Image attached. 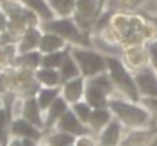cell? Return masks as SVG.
Listing matches in <instances>:
<instances>
[{
    "mask_svg": "<svg viewBox=\"0 0 157 146\" xmlns=\"http://www.w3.org/2000/svg\"><path fill=\"white\" fill-rule=\"evenodd\" d=\"M92 37L110 50L131 44H150L157 41V18L137 11L116 12Z\"/></svg>",
    "mask_w": 157,
    "mask_h": 146,
    "instance_id": "cell-1",
    "label": "cell"
},
{
    "mask_svg": "<svg viewBox=\"0 0 157 146\" xmlns=\"http://www.w3.org/2000/svg\"><path fill=\"white\" fill-rule=\"evenodd\" d=\"M108 108L111 110L113 117L117 119L125 129L147 128V126H153L156 122L140 102H134L116 95L110 97Z\"/></svg>",
    "mask_w": 157,
    "mask_h": 146,
    "instance_id": "cell-2",
    "label": "cell"
},
{
    "mask_svg": "<svg viewBox=\"0 0 157 146\" xmlns=\"http://www.w3.org/2000/svg\"><path fill=\"white\" fill-rule=\"evenodd\" d=\"M105 61H107V73L113 82L116 96L139 102L140 93L136 85L134 73L124 64L122 58L116 55H105Z\"/></svg>",
    "mask_w": 157,
    "mask_h": 146,
    "instance_id": "cell-3",
    "label": "cell"
},
{
    "mask_svg": "<svg viewBox=\"0 0 157 146\" xmlns=\"http://www.w3.org/2000/svg\"><path fill=\"white\" fill-rule=\"evenodd\" d=\"M40 28L44 32H53L64 38L70 46H84V47H93L92 46V35L86 34L73 17H55L49 21H41Z\"/></svg>",
    "mask_w": 157,
    "mask_h": 146,
    "instance_id": "cell-4",
    "label": "cell"
},
{
    "mask_svg": "<svg viewBox=\"0 0 157 146\" xmlns=\"http://www.w3.org/2000/svg\"><path fill=\"white\" fill-rule=\"evenodd\" d=\"M6 79V95H14L17 97L35 96L40 90V84L35 79L34 70L11 66L3 70Z\"/></svg>",
    "mask_w": 157,
    "mask_h": 146,
    "instance_id": "cell-5",
    "label": "cell"
},
{
    "mask_svg": "<svg viewBox=\"0 0 157 146\" xmlns=\"http://www.w3.org/2000/svg\"><path fill=\"white\" fill-rule=\"evenodd\" d=\"M0 6L8 17V31L17 38H20V35L28 28L40 24V18L26 6H23L18 0H3Z\"/></svg>",
    "mask_w": 157,
    "mask_h": 146,
    "instance_id": "cell-6",
    "label": "cell"
},
{
    "mask_svg": "<svg viewBox=\"0 0 157 146\" xmlns=\"http://www.w3.org/2000/svg\"><path fill=\"white\" fill-rule=\"evenodd\" d=\"M70 53L75 58L81 76L92 78L99 73L107 72V61L105 55L95 47H84V46H70Z\"/></svg>",
    "mask_w": 157,
    "mask_h": 146,
    "instance_id": "cell-7",
    "label": "cell"
},
{
    "mask_svg": "<svg viewBox=\"0 0 157 146\" xmlns=\"http://www.w3.org/2000/svg\"><path fill=\"white\" fill-rule=\"evenodd\" d=\"M114 95H116V92H114L113 82H111V79H110V76H108L107 72L86 79L84 100L92 108L108 107L110 97L114 96Z\"/></svg>",
    "mask_w": 157,
    "mask_h": 146,
    "instance_id": "cell-8",
    "label": "cell"
},
{
    "mask_svg": "<svg viewBox=\"0 0 157 146\" xmlns=\"http://www.w3.org/2000/svg\"><path fill=\"white\" fill-rule=\"evenodd\" d=\"M101 15V0H76L73 18L78 26L89 35H92L95 23Z\"/></svg>",
    "mask_w": 157,
    "mask_h": 146,
    "instance_id": "cell-9",
    "label": "cell"
},
{
    "mask_svg": "<svg viewBox=\"0 0 157 146\" xmlns=\"http://www.w3.org/2000/svg\"><path fill=\"white\" fill-rule=\"evenodd\" d=\"M121 58L124 64L133 72H139L151 66V55L148 44H131L121 49Z\"/></svg>",
    "mask_w": 157,
    "mask_h": 146,
    "instance_id": "cell-10",
    "label": "cell"
},
{
    "mask_svg": "<svg viewBox=\"0 0 157 146\" xmlns=\"http://www.w3.org/2000/svg\"><path fill=\"white\" fill-rule=\"evenodd\" d=\"M156 139L157 128L154 125L147 128H133L125 131L119 146H151Z\"/></svg>",
    "mask_w": 157,
    "mask_h": 146,
    "instance_id": "cell-11",
    "label": "cell"
},
{
    "mask_svg": "<svg viewBox=\"0 0 157 146\" xmlns=\"http://www.w3.org/2000/svg\"><path fill=\"white\" fill-rule=\"evenodd\" d=\"M9 134L12 137H18V139H32L37 142H41L44 139V131L40 129L38 126H35L34 123H31L29 120H26L25 117H14L11 119V128H9Z\"/></svg>",
    "mask_w": 157,
    "mask_h": 146,
    "instance_id": "cell-12",
    "label": "cell"
},
{
    "mask_svg": "<svg viewBox=\"0 0 157 146\" xmlns=\"http://www.w3.org/2000/svg\"><path fill=\"white\" fill-rule=\"evenodd\" d=\"M136 85L140 97H157V72L156 69L145 67L134 73Z\"/></svg>",
    "mask_w": 157,
    "mask_h": 146,
    "instance_id": "cell-13",
    "label": "cell"
},
{
    "mask_svg": "<svg viewBox=\"0 0 157 146\" xmlns=\"http://www.w3.org/2000/svg\"><path fill=\"white\" fill-rule=\"evenodd\" d=\"M55 129L69 133V134H72V136H75V137H79V136H84V134H92L90 128H89L84 122H81V120L75 116V113H73L70 108H69V110L63 114V117L56 122Z\"/></svg>",
    "mask_w": 157,
    "mask_h": 146,
    "instance_id": "cell-14",
    "label": "cell"
},
{
    "mask_svg": "<svg viewBox=\"0 0 157 146\" xmlns=\"http://www.w3.org/2000/svg\"><path fill=\"white\" fill-rule=\"evenodd\" d=\"M125 128L124 125L113 117V120L105 126L104 129L96 134V140H98V145L99 146H119L121 142H122V137L125 134Z\"/></svg>",
    "mask_w": 157,
    "mask_h": 146,
    "instance_id": "cell-15",
    "label": "cell"
},
{
    "mask_svg": "<svg viewBox=\"0 0 157 146\" xmlns=\"http://www.w3.org/2000/svg\"><path fill=\"white\" fill-rule=\"evenodd\" d=\"M84 93H86V78L84 76H78V78H73L61 84V96L69 102V105L82 100Z\"/></svg>",
    "mask_w": 157,
    "mask_h": 146,
    "instance_id": "cell-16",
    "label": "cell"
},
{
    "mask_svg": "<svg viewBox=\"0 0 157 146\" xmlns=\"http://www.w3.org/2000/svg\"><path fill=\"white\" fill-rule=\"evenodd\" d=\"M21 117H25L26 120H29L31 123H34L35 126H38L40 129L44 131V113H43V110L40 108V105H38L35 96L23 97Z\"/></svg>",
    "mask_w": 157,
    "mask_h": 146,
    "instance_id": "cell-17",
    "label": "cell"
},
{
    "mask_svg": "<svg viewBox=\"0 0 157 146\" xmlns=\"http://www.w3.org/2000/svg\"><path fill=\"white\" fill-rule=\"evenodd\" d=\"M41 35H43V29L40 28V24L28 28L20 35V38L17 41V53H26V52L38 50Z\"/></svg>",
    "mask_w": 157,
    "mask_h": 146,
    "instance_id": "cell-18",
    "label": "cell"
},
{
    "mask_svg": "<svg viewBox=\"0 0 157 146\" xmlns=\"http://www.w3.org/2000/svg\"><path fill=\"white\" fill-rule=\"evenodd\" d=\"M70 108L69 102L64 99L63 96H59L52 105L44 111V134L55 129V125L56 122L63 117V114Z\"/></svg>",
    "mask_w": 157,
    "mask_h": 146,
    "instance_id": "cell-19",
    "label": "cell"
},
{
    "mask_svg": "<svg viewBox=\"0 0 157 146\" xmlns=\"http://www.w3.org/2000/svg\"><path fill=\"white\" fill-rule=\"evenodd\" d=\"M113 120V113L108 107H99V108H93L92 110V114L89 117V122H87V126L90 128L92 134L96 136L99 134L105 126Z\"/></svg>",
    "mask_w": 157,
    "mask_h": 146,
    "instance_id": "cell-20",
    "label": "cell"
},
{
    "mask_svg": "<svg viewBox=\"0 0 157 146\" xmlns=\"http://www.w3.org/2000/svg\"><path fill=\"white\" fill-rule=\"evenodd\" d=\"M23 6H26L29 11H32L38 18H40V23L41 21H49L55 18V14H53L52 8L49 5L48 0H18Z\"/></svg>",
    "mask_w": 157,
    "mask_h": 146,
    "instance_id": "cell-21",
    "label": "cell"
},
{
    "mask_svg": "<svg viewBox=\"0 0 157 146\" xmlns=\"http://www.w3.org/2000/svg\"><path fill=\"white\" fill-rule=\"evenodd\" d=\"M67 46H70V44H69L64 38H61L59 35H56V34H53V32H44V31H43L38 50H40L41 53H51V52L63 50V49H66Z\"/></svg>",
    "mask_w": 157,
    "mask_h": 146,
    "instance_id": "cell-22",
    "label": "cell"
},
{
    "mask_svg": "<svg viewBox=\"0 0 157 146\" xmlns=\"http://www.w3.org/2000/svg\"><path fill=\"white\" fill-rule=\"evenodd\" d=\"M34 73L40 87H59L61 85V76L56 69L38 67Z\"/></svg>",
    "mask_w": 157,
    "mask_h": 146,
    "instance_id": "cell-23",
    "label": "cell"
},
{
    "mask_svg": "<svg viewBox=\"0 0 157 146\" xmlns=\"http://www.w3.org/2000/svg\"><path fill=\"white\" fill-rule=\"evenodd\" d=\"M58 72H59V76H61V84L66 82V81H70V79H73V78L81 76L79 67H78L75 58H73L72 53H70V47H69V52L66 53V56H64V59H63V62H61Z\"/></svg>",
    "mask_w": 157,
    "mask_h": 146,
    "instance_id": "cell-24",
    "label": "cell"
},
{
    "mask_svg": "<svg viewBox=\"0 0 157 146\" xmlns=\"http://www.w3.org/2000/svg\"><path fill=\"white\" fill-rule=\"evenodd\" d=\"M41 56L43 53L40 50H34V52H26V53H17L14 64L17 67H23V69H29V70H37L41 66Z\"/></svg>",
    "mask_w": 157,
    "mask_h": 146,
    "instance_id": "cell-25",
    "label": "cell"
},
{
    "mask_svg": "<svg viewBox=\"0 0 157 146\" xmlns=\"http://www.w3.org/2000/svg\"><path fill=\"white\" fill-rule=\"evenodd\" d=\"M61 96V85L59 87H40V90L37 92V102L40 105V108L43 110V113L52 105L53 102Z\"/></svg>",
    "mask_w": 157,
    "mask_h": 146,
    "instance_id": "cell-26",
    "label": "cell"
},
{
    "mask_svg": "<svg viewBox=\"0 0 157 146\" xmlns=\"http://www.w3.org/2000/svg\"><path fill=\"white\" fill-rule=\"evenodd\" d=\"M75 140H76L75 136L59 131V129H52V131L46 133L44 139H43V142H46L49 146H72L75 145Z\"/></svg>",
    "mask_w": 157,
    "mask_h": 146,
    "instance_id": "cell-27",
    "label": "cell"
},
{
    "mask_svg": "<svg viewBox=\"0 0 157 146\" xmlns=\"http://www.w3.org/2000/svg\"><path fill=\"white\" fill-rule=\"evenodd\" d=\"M17 56L15 43H0V70H5L14 64Z\"/></svg>",
    "mask_w": 157,
    "mask_h": 146,
    "instance_id": "cell-28",
    "label": "cell"
},
{
    "mask_svg": "<svg viewBox=\"0 0 157 146\" xmlns=\"http://www.w3.org/2000/svg\"><path fill=\"white\" fill-rule=\"evenodd\" d=\"M11 113L9 110L0 103V146H6L11 134H9V128H11Z\"/></svg>",
    "mask_w": 157,
    "mask_h": 146,
    "instance_id": "cell-29",
    "label": "cell"
},
{
    "mask_svg": "<svg viewBox=\"0 0 157 146\" xmlns=\"http://www.w3.org/2000/svg\"><path fill=\"white\" fill-rule=\"evenodd\" d=\"M55 17H72L76 0H48Z\"/></svg>",
    "mask_w": 157,
    "mask_h": 146,
    "instance_id": "cell-30",
    "label": "cell"
},
{
    "mask_svg": "<svg viewBox=\"0 0 157 146\" xmlns=\"http://www.w3.org/2000/svg\"><path fill=\"white\" fill-rule=\"evenodd\" d=\"M69 47L70 46H67L66 49H63V50H58V52H51V53H43V56H41V66L40 67H49V69H59V66H61V62H63V59H64V56H66V53L69 52Z\"/></svg>",
    "mask_w": 157,
    "mask_h": 146,
    "instance_id": "cell-31",
    "label": "cell"
},
{
    "mask_svg": "<svg viewBox=\"0 0 157 146\" xmlns=\"http://www.w3.org/2000/svg\"><path fill=\"white\" fill-rule=\"evenodd\" d=\"M70 110L75 113V116L81 120V122H84L86 125H87V122H89V117H90V114H92V107L82 99V100H79V102H76V103H72L70 105Z\"/></svg>",
    "mask_w": 157,
    "mask_h": 146,
    "instance_id": "cell-32",
    "label": "cell"
},
{
    "mask_svg": "<svg viewBox=\"0 0 157 146\" xmlns=\"http://www.w3.org/2000/svg\"><path fill=\"white\" fill-rule=\"evenodd\" d=\"M139 102L148 110V113L157 122V97H140Z\"/></svg>",
    "mask_w": 157,
    "mask_h": 146,
    "instance_id": "cell-33",
    "label": "cell"
},
{
    "mask_svg": "<svg viewBox=\"0 0 157 146\" xmlns=\"http://www.w3.org/2000/svg\"><path fill=\"white\" fill-rule=\"evenodd\" d=\"M75 146H99V145H98V140H96V137L93 134H84V136L76 137Z\"/></svg>",
    "mask_w": 157,
    "mask_h": 146,
    "instance_id": "cell-34",
    "label": "cell"
},
{
    "mask_svg": "<svg viewBox=\"0 0 157 146\" xmlns=\"http://www.w3.org/2000/svg\"><path fill=\"white\" fill-rule=\"evenodd\" d=\"M6 31H8V17H6V12L3 11V8L0 6V35Z\"/></svg>",
    "mask_w": 157,
    "mask_h": 146,
    "instance_id": "cell-35",
    "label": "cell"
},
{
    "mask_svg": "<svg viewBox=\"0 0 157 146\" xmlns=\"http://www.w3.org/2000/svg\"><path fill=\"white\" fill-rule=\"evenodd\" d=\"M6 146H23V142H21V139H18V137H9V140H8V143Z\"/></svg>",
    "mask_w": 157,
    "mask_h": 146,
    "instance_id": "cell-36",
    "label": "cell"
},
{
    "mask_svg": "<svg viewBox=\"0 0 157 146\" xmlns=\"http://www.w3.org/2000/svg\"><path fill=\"white\" fill-rule=\"evenodd\" d=\"M21 142H23V146H38V143H40V142L32 140V139H21Z\"/></svg>",
    "mask_w": 157,
    "mask_h": 146,
    "instance_id": "cell-37",
    "label": "cell"
},
{
    "mask_svg": "<svg viewBox=\"0 0 157 146\" xmlns=\"http://www.w3.org/2000/svg\"><path fill=\"white\" fill-rule=\"evenodd\" d=\"M154 2H157V0H139V8H142L148 3H154Z\"/></svg>",
    "mask_w": 157,
    "mask_h": 146,
    "instance_id": "cell-38",
    "label": "cell"
},
{
    "mask_svg": "<svg viewBox=\"0 0 157 146\" xmlns=\"http://www.w3.org/2000/svg\"><path fill=\"white\" fill-rule=\"evenodd\" d=\"M38 146H49V145H48V143H46V142H43V140H41V142H40V143H38Z\"/></svg>",
    "mask_w": 157,
    "mask_h": 146,
    "instance_id": "cell-39",
    "label": "cell"
},
{
    "mask_svg": "<svg viewBox=\"0 0 157 146\" xmlns=\"http://www.w3.org/2000/svg\"><path fill=\"white\" fill-rule=\"evenodd\" d=\"M0 103H3V95L0 93Z\"/></svg>",
    "mask_w": 157,
    "mask_h": 146,
    "instance_id": "cell-40",
    "label": "cell"
},
{
    "mask_svg": "<svg viewBox=\"0 0 157 146\" xmlns=\"http://www.w3.org/2000/svg\"><path fill=\"white\" fill-rule=\"evenodd\" d=\"M156 128H157V122H156Z\"/></svg>",
    "mask_w": 157,
    "mask_h": 146,
    "instance_id": "cell-41",
    "label": "cell"
},
{
    "mask_svg": "<svg viewBox=\"0 0 157 146\" xmlns=\"http://www.w3.org/2000/svg\"><path fill=\"white\" fill-rule=\"evenodd\" d=\"M101 3H102V0H101Z\"/></svg>",
    "mask_w": 157,
    "mask_h": 146,
    "instance_id": "cell-42",
    "label": "cell"
},
{
    "mask_svg": "<svg viewBox=\"0 0 157 146\" xmlns=\"http://www.w3.org/2000/svg\"><path fill=\"white\" fill-rule=\"evenodd\" d=\"M72 146H75V145H72Z\"/></svg>",
    "mask_w": 157,
    "mask_h": 146,
    "instance_id": "cell-43",
    "label": "cell"
},
{
    "mask_svg": "<svg viewBox=\"0 0 157 146\" xmlns=\"http://www.w3.org/2000/svg\"><path fill=\"white\" fill-rule=\"evenodd\" d=\"M156 5H157V2H156Z\"/></svg>",
    "mask_w": 157,
    "mask_h": 146,
    "instance_id": "cell-44",
    "label": "cell"
},
{
    "mask_svg": "<svg viewBox=\"0 0 157 146\" xmlns=\"http://www.w3.org/2000/svg\"><path fill=\"white\" fill-rule=\"evenodd\" d=\"M0 3H2V2H0Z\"/></svg>",
    "mask_w": 157,
    "mask_h": 146,
    "instance_id": "cell-45",
    "label": "cell"
}]
</instances>
